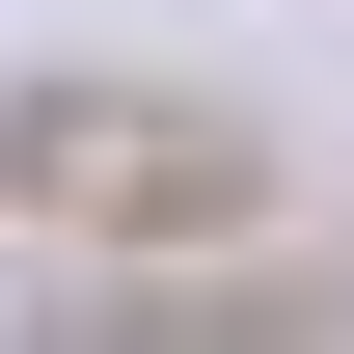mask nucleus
<instances>
[{
	"instance_id": "obj_1",
	"label": "nucleus",
	"mask_w": 354,
	"mask_h": 354,
	"mask_svg": "<svg viewBox=\"0 0 354 354\" xmlns=\"http://www.w3.org/2000/svg\"><path fill=\"white\" fill-rule=\"evenodd\" d=\"M272 191L300 164L245 109H191V82H0V245H55V272H191Z\"/></svg>"
}]
</instances>
